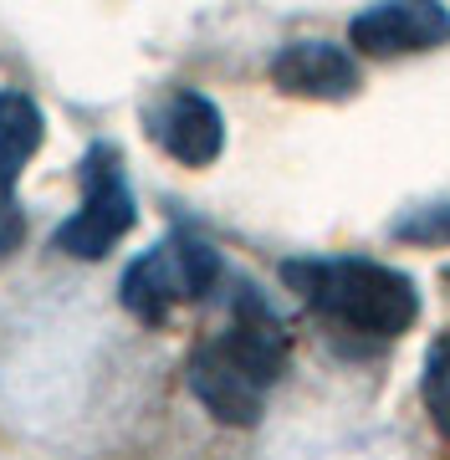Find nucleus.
I'll return each instance as SVG.
<instances>
[{"label": "nucleus", "mask_w": 450, "mask_h": 460, "mask_svg": "<svg viewBox=\"0 0 450 460\" xmlns=\"http://www.w3.org/2000/svg\"><path fill=\"white\" fill-rule=\"evenodd\" d=\"M282 277L313 313L358 338H404L419 317L415 281L368 256H297L282 266Z\"/></svg>", "instance_id": "obj_1"}, {"label": "nucleus", "mask_w": 450, "mask_h": 460, "mask_svg": "<svg viewBox=\"0 0 450 460\" xmlns=\"http://www.w3.org/2000/svg\"><path fill=\"white\" fill-rule=\"evenodd\" d=\"M216 281H220V251L195 230H180L164 246L128 261V271L118 281V296L138 323H164L174 313V302H200V296L216 292Z\"/></svg>", "instance_id": "obj_2"}, {"label": "nucleus", "mask_w": 450, "mask_h": 460, "mask_svg": "<svg viewBox=\"0 0 450 460\" xmlns=\"http://www.w3.org/2000/svg\"><path fill=\"white\" fill-rule=\"evenodd\" d=\"M134 220H138V205H134V190H128L118 148L93 144L83 154V205L57 226L51 246L62 256H77V261H102L134 230Z\"/></svg>", "instance_id": "obj_3"}, {"label": "nucleus", "mask_w": 450, "mask_h": 460, "mask_svg": "<svg viewBox=\"0 0 450 460\" xmlns=\"http://www.w3.org/2000/svg\"><path fill=\"white\" fill-rule=\"evenodd\" d=\"M353 47L368 57H410V51H435L450 41V11L435 0H389L368 5L349 26Z\"/></svg>", "instance_id": "obj_4"}, {"label": "nucleus", "mask_w": 450, "mask_h": 460, "mask_svg": "<svg viewBox=\"0 0 450 460\" xmlns=\"http://www.w3.org/2000/svg\"><path fill=\"white\" fill-rule=\"evenodd\" d=\"M149 138L164 148L169 159H180L190 169H205V164H216L220 148H225V118H220V108L205 93L180 87V93H169L149 113Z\"/></svg>", "instance_id": "obj_5"}, {"label": "nucleus", "mask_w": 450, "mask_h": 460, "mask_svg": "<svg viewBox=\"0 0 450 460\" xmlns=\"http://www.w3.org/2000/svg\"><path fill=\"white\" fill-rule=\"evenodd\" d=\"M271 83L292 98H317V102H343L358 93L364 72L358 57L338 41H287L271 57Z\"/></svg>", "instance_id": "obj_6"}, {"label": "nucleus", "mask_w": 450, "mask_h": 460, "mask_svg": "<svg viewBox=\"0 0 450 460\" xmlns=\"http://www.w3.org/2000/svg\"><path fill=\"white\" fill-rule=\"evenodd\" d=\"M190 394L200 399L220 425H241V429L256 425L261 410H267V389H261V384H256L216 338L200 343L195 358H190Z\"/></svg>", "instance_id": "obj_7"}, {"label": "nucleus", "mask_w": 450, "mask_h": 460, "mask_svg": "<svg viewBox=\"0 0 450 460\" xmlns=\"http://www.w3.org/2000/svg\"><path fill=\"white\" fill-rule=\"evenodd\" d=\"M47 138V118L31 93L0 87V246L16 241V180Z\"/></svg>", "instance_id": "obj_8"}, {"label": "nucleus", "mask_w": 450, "mask_h": 460, "mask_svg": "<svg viewBox=\"0 0 450 460\" xmlns=\"http://www.w3.org/2000/svg\"><path fill=\"white\" fill-rule=\"evenodd\" d=\"M419 394H425V410H430L435 429L450 440V338L430 343V353H425V368H419Z\"/></svg>", "instance_id": "obj_9"}, {"label": "nucleus", "mask_w": 450, "mask_h": 460, "mask_svg": "<svg viewBox=\"0 0 450 460\" xmlns=\"http://www.w3.org/2000/svg\"><path fill=\"white\" fill-rule=\"evenodd\" d=\"M394 235H400V241H415V246H450V199L446 205L404 210L400 220H394Z\"/></svg>", "instance_id": "obj_10"}, {"label": "nucleus", "mask_w": 450, "mask_h": 460, "mask_svg": "<svg viewBox=\"0 0 450 460\" xmlns=\"http://www.w3.org/2000/svg\"><path fill=\"white\" fill-rule=\"evenodd\" d=\"M446 281H450V271H446Z\"/></svg>", "instance_id": "obj_11"}]
</instances>
